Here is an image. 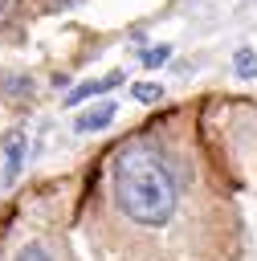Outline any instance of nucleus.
Here are the masks:
<instances>
[{
	"label": "nucleus",
	"instance_id": "nucleus-1",
	"mask_svg": "<svg viewBox=\"0 0 257 261\" xmlns=\"http://www.w3.org/2000/svg\"><path fill=\"white\" fill-rule=\"evenodd\" d=\"M110 200L131 228H167L184 204V179L171 155L139 135L110 155Z\"/></svg>",
	"mask_w": 257,
	"mask_h": 261
},
{
	"label": "nucleus",
	"instance_id": "nucleus-2",
	"mask_svg": "<svg viewBox=\"0 0 257 261\" xmlns=\"http://www.w3.org/2000/svg\"><path fill=\"white\" fill-rule=\"evenodd\" d=\"M0 151H4V171H0V179H4V184H16V175H20V167H24V155H29V135H24L20 126L8 130L4 143H0Z\"/></svg>",
	"mask_w": 257,
	"mask_h": 261
},
{
	"label": "nucleus",
	"instance_id": "nucleus-3",
	"mask_svg": "<svg viewBox=\"0 0 257 261\" xmlns=\"http://www.w3.org/2000/svg\"><path fill=\"white\" fill-rule=\"evenodd\" d=\"M114 86H122V69H114V73H106V77L78 82V86L65 94V106H82L86 98H98V94H106V90H114Z\"/></svg>",
	"mask_w": 257,
	"mask_h": 261
},
{
	"label": "nucleus",
	"instance_id": "nucleus-4",
	"mask_svg": "<svg viewBox=\"0 0 257 261\" xmlns=\"http://www.w3.org/2000/svg\"><path fill=\"white\" fill-rule=\"evenodd\" d=\"M114 114H118V102H98V106H90V110L78 114L73 130H78V135H98V130H106V126L114 122Z\"/></svg>",
	"mask_w": 257,
	"mask_h": 261
},
{
	"label": "nucleus",
	"instance_id": "nucleus-5",
	"mask_svg": "<svg viewBox=\"0 0 257 261\" xmlns=\"http://www.w3.org/2000/svg\"><path fill=\"white\" fill-rule=\"evenodd\" d=\"M0 90H4L8 98H24V102H29L37 86H33L29 73H0Z\"/></svg>",
	"mask_w": 257,
	"mask_h": 261
},
{
	"label": "nucleus",
	"instance_id": "nucleus-6",
	"mask_svg": "<svg viewBox=\"0 0 257 261\" xmlns=\"http://www.w3.org/2000/svg\"><path fill=\"white\" fill-rule=\"evenodd\" d=\"M233 69H237L241 77H257V53H253V49H237V53H233Z\"/></svg>",
	"mask_w": 257,
	"mask_h": 261
},
{
	"label": "nucleus",
	"instance_id": "nucleus-7",
	"mask_svg": "<svg viewBox=\"0 0 257 261\" xmlns=\"http://www.w3.org/2000/svg\"><path fill=\"white\" fill-rule=\"evenodd\" d=\"M131 98L151 106V102H159V98H163V86H155V82H135V86H131Z\"/></svg>",
	"mask_w": 257,
	"mask_h": 261
},
{
	"label": "nucleus",
	"instance_id": "nucleus-8",
	"mask_svg": "<svg viewBox=\"0 0 257 261\" xmlns=\"http://www.w3.org/2000/svg\"><path fill=\"white\" fill-rule=\"evenodd\" d=\"M167 57H171V45H155V49H147V53H143V65H147V69H159Z\"/></svg>",
	"mask_w": 257,
	"mask_h": 261
},
{
	"label": "nucleus",
	"instance_id": "nucleus-9",
	"mask_svg": "<svg viewBox=\"0 0 257 261\" xmlns=\"http://www.w3.org/2000/svg\"><path fill=\"white\" fill-rule=\"evenodd\" d=\"M16 261H53V257H49V249H45V245H37V241H33V245H24V249L16 253Z\"/></svg>",
	"mask_w": 257,
	"mask_h": 261
},
{
	"label": "nucleus",
	"instance_id": "nucleus-10",
	"mask_svg": "<svg viewBox=\"0 0 257 261\" xmlns=\"http://www.w3.org/2000/svg\"><path fill=\"white\" fill-rule=\"evenodd\" d=\"M12 12H16V0H0V29L12 20Z\"/></svg>",
	"mask_w": 257,
	"mask_h": 261
},
{
	"label": "nucleus",
	"instance_id": "nucleus-11",
	"mask_svg": "<svg viewBox=\"0 0 257 261\" xmlns=\"http://www.w3.org/2000/svg\"><path fill=\"white\" fill-rule=\"evenodd\" d=\"M49 4H53V8H65V4H73V0H49Z\"/></svg>",
	"mask_w": 257,
	"mask_h": 261
}]
</instances>
